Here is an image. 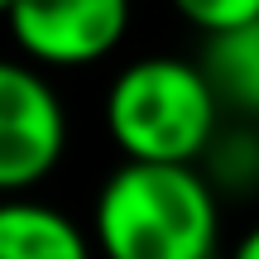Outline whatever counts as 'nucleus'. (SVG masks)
<instances>
[{"label": "nucleus", "mask_w": 259, "mask_h": 259, "mask_svg": "<svg viewBox=\"0 0 259 259\" xmlns=\"http://www.w3.org/2000/svg\"><path fill=\"white\" fill-rule=\"evenodd\" d=\"M96 250L106 259H216L221 206L192 163L125 158L96 192Z\"/></svg>", "instance_id": "f257e3e1"}, {"label": "nucleus", "mask_w": 259, "mask_h": 259, "mask_svg": "<svg viewBox=\"0 0 259 259\" xmlns=\"http://www.w3.org/2000/svg\"><path fill=\"white\" fill-rule=\"evenodd\" d=\"M216 96L202 63L135 58L106 92V130L115 149L139 163H192L216 139Z\"/></svg>", "instance_id": "f03ea898"}, {"label": "nucleus", "mask_w": 259, "mask_h": 259, "mask_svg": "<svg viewBox=\"0 0 259 259\" xmlns=\"http://www.w3.org/2000/svg\"><path fill=\"white\" fill-rule=\"evenodd\" d=\"M67 149V115L34 63L0 58V192L44 183Z\"/></svg>", "instance_id": "7ed1b4c3"}, {"label": "nucleus", "mask_w": 259, "mask_h": 259, "mask_svg": "<svg viewBox=\"0 0 259 259\" xmlns=\"http://www.w3.org/2000/svg\"><path fill=\"white\" fill-rule=\"evenodd\" d=\"M10 38L38 67H92L130 29V0H15Z\"/></svg>", "instance_id": "20e7f679"}, {"label": "nucleus", "mask_w": 259, "mask_h": 259, "mask_svg": "<svg viewBox=\"0 0 259 259\" xmlns=\"http://www.w3.org/2000/svg\"><path fill=\"white\" fill-rule=\"evenodd\" d=\"M0 259H92V240L58 206L0 202Z\"/></svg>", "instance_id": "39448f33"}, {"label": "nucleus", "mask_w": 259, "mask_h": 259, "mask_svg": "<svg viewBox=\"0 0 259 259\" xmlns=\"http://www.w3.org/2000/svg\"><path fill=\"white\" fill-rule=\"evenodd\" d=\"M202 72L211 77L221 106H235L245 115H259V19L231 34L206 38Z\"/></svg>", "instance_id": "423d86ee"}, {"label": "nucleus", "mask_w": 259, "mask_h": 259, "mask_svg": "<svg viewBox=\"0 0 259 259\" xmlns=\"http://www.w3.org/2000/svg\"><path fill=\"white\" fill-rule=\"evenodd\" d=\"M173 10L192 29H202L206 38L231 34V29L254 24V19H259V0H173Z\"/></svg>", "instance_id": "0eeeda50"}, {"label": "nucleus", "mask_w": 259, "mask_h": 259, "mask_svg": "<svg viewBox=\"0 0 259 259\" xmlns=\"http://www.w3.org/2000/svg\"><path fill=\"white\" fill-rule=\"evenodd\" d=\"M231 259H259V226H250V231L240 235V245H235Z\"/></svg>", "instance_id": "6e6552de"}, {"label": "nucleus", "mask_w": 259, "mask_h": 259, "mask_svg": "<svg viewBox=\"0 0 259 259\" xmlns=\"http://www.w3.org/2000/svg\"><path fill=\"white\" fill-rule=\"evenodd\" d=\"M10 10H15V0H0V15H10Z\"/></svg>", "instance_id": "1a4fd4ad"}]
</instances>
